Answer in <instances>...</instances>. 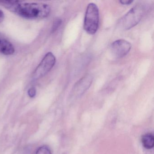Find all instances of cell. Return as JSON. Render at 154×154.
Segmentation results:
<instances>
[{
    "label": "cell",
    "instance_id": "obj_8",
    "mask_svg": "<svg viewBox=\"0 0 154 154\" xmlns=\"http://www.w3.org/2000/svg\"><path fill=\"white\" fill-rule=\"evenodd\" d=\"M142 145L146 149H149L153 148L154 146V135L151 133H147L143 135L141 139Z\"/></svg>",
    "mask_w": 154,
    "mask_h": 154
},
{
    "label": "cell",
    "instance_id": "obj_6",
    "mask_svg": "<svg viewBox=\"0 0 154 154\" xmlns=\"http://www.w3.org/2000/svg\"><path fill=\"white\" fill-rule=\"evenodd\" d=\"M93 82V77L90 74L86 75L79 80L75 85L72 94L75 97L82 95L91 86Z\"/></svg>",
    "mask_w": 154,
    "mask_h": 154
},
{
    "label": "cell",
    "instance_id": "obj_5",
    "mask_svg": "<svg viewBox=\"0 0 154 154\" xmlns=\"http://www.w3.org/2000/svg\"><path fill=\"white\" fill-rule=\"evenodd\" d=\"M131 44L125 39H118L112 44L111 46L112 54L117 58L126 56L130 51Z\"/></svg>",
    "mask_w": 154,
    "mask_h": 154
},
{
    "label": "cell",
    "instance_id": "obj_4",
    "mask_svg": "<svg viewBox=\"0 0 154 154\" xmlns=\"http://www.w3.org/2000/svg\"><path fill=\"white\" fill-rule=\"evenodd\" d=\"M56 62L55 57L48 52L44 57L33 74L34 80H37L45 75L54 66Z\"/></svg>",
    "mask_w": 154,
    "mask_h": 154
},
{
    "label": "cell",
    "instance_id": "obj_1",
    "mask_svg": "<svg viewBox=\"0 0 154 154\" xmlns=\"http://www.w3.org/2000/svg\"><path fill=\"white\" fill-rule=\"evenodd\" d=\"M2 6L22 17L29 19H39L47 17L51 8L45 3L25 2L16 1L0 2Z\"/></svg>",
    "mask_w": 154,
    "mask_h": 154
},
{
    "label": "cell",
    "instance_id": "obj_12",
    "mask_svg": "<svg viewBox=\"0 0 154 154\" xmlns=\"http://www.w3.org/2000/svg\"><path fill=\"white\" fill-rule=\"evenodd\" d=\"M119 2L122 5H128L131 4V3L133 2V1H132V0H121Z\"/></svg>",
    "mask_w": 154,
    "mask_h": 154
},
{
    "label": "cell",
    "instance_id": "obj_7",
    "mask_svg": "<svg viewBox=\"0 0 154 154\" xmlns=\"http://www.w3.org/2000/svg\"><path fill=\"white\" fill-rule=\"evenodd\" d=\"M14 46L8 39L0 35V53L5 55H11L15 52Z\"/></svg>",
    "mask_w": 154,
    "mask_h": 154
},
{
    "label": "cell",
    "instance_id": "obj_13",
    "mask_svg": "<svg viewBox=\"0 0 154 154\" xmlns=\"http://www.w3.org/2000/svg\"><path fill=\"white\" fill-rule=\"evenodd\" d=\"M4 19V14L2 11L0 10V23L3 21Z\"/></svg>",
    "mask_w": 154,
    "mask_h": 154
},
{
    "label": "cell",
    "instance_id": "obj_2",
    "mask_svg": "<svg viewBox=\"0 0 154 154\" xmlns=\"http://www.w3.org/2000/svg\"><path fill=\"white\" fill-rule=\"evenodd\" d=\"M99 21L100 17L98 7L94 3H90L87 6L85 17V30L90 35H94L99 28Z\"/></svg>",
    "mask_w": 154,
    "mask_h": 154
},
{
    "label": "cell",
    "instance_id": "obj_3",
    "mask_svg": "<svg viewBox=\"0 0 154 154\" xmlns=\"http://www.w3.org/2000/svg\"><path fill=\"white\" fill-rule=\"evenodd\" d=\"M145 11L143 5L133 7L121 19L120 26L124 30H128L137 26L143 17Z\"/></svg>",
    "mask_w": 154,
    "mask_h": 154
},
{
    "label": "cell",
    "instance_id": "obj_11",
    "mask_svg": "<svg viewBox=\"0 0 154 154\" xmlns=\"http://www.w3.org/2000/svg\"><path fill=\"white\" fill-rule=\"evenodd\" d=\"M29 96L31 98H33L35 97L36 94V90L35 87H32L29 88L28 91Z\"/></svg>",
    "mask_w": 154,
    "mask_h": 154
},
{
    "label": "cell",
    "instance_id": "obj_10",
    "mask_svg": "<svg viewBox=\"0 0 154 154\" xmlns=\"http://www.w3.org/2000/svg\"><path fill=\"white\" fill-rule=\"evenodd\" d=\"M62 23V20L61 19H57L54 21V24H53V26L52 28V32H55L58 28L59 27L61 26V24Z\"/></svg>",
    "mask_w": 154,
    "mask_h": 154
},
{
    "label": "cell",
    "instance_id": "obj_9",
    "mask_svg": "<svg viewBox=\"0 0 154 154\" xmlns=\"http://www.w3.org/2000/svg\"><path fill=\"white\" fill-rule=\"evenodd\" d=\"M36 154H51V151L48 146H43L38 149Z\"/></svg>",
    "mask_w": 154,
    "mask_h": 154
}]
</instances>
